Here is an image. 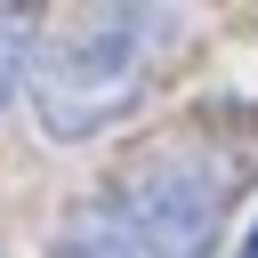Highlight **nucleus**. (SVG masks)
I'll use <instances>...</instances> for the list:
<instances>
[{"instance_id": "f257e3e1", "label": "nucleus", "mask_w": 258, "mask_h": 258, "mask_svg": "<svg viewBox=\"0 0 258 258\" xmlns=\"http://www.w3.org/2000/svg\"><path fill=\"white\" fill-rule=\"evenodd\" d=\"M177 32H185V24H177L169 8H97V16H81V24L40 56V73H32V113H40V129H48L56 145H81V137L129 121V113L145 105L153 64H161V48H169Z\"/></svg>"}, {"instance_id": "7ed1b4c3", "label": "nucleus", "mask_w": 258, "mask_h": 258, "mask_svg": "<svg viewBox=\"0 0 258 258\" xmlns=\"http://www.w3.org/2000/svg\"><path fill=\"white\" fill-rule=\"evenodd\" d=\"M32 56H40V8H0V105L16 97Z\"/></svg>"}, {"instance_id": "f03ea898", "label": "nucleus", "mask_w": 258, "mask_h": 258, "mask_svg": "<svg viewBox=\"0 0 258 258\" xmlns=\"http://www.w3.org/2000/svg\"><path fill=\"white\" fill-rule=\"evenodd\" d=\"M218 202H226V169L210 153H161L129 185H113V202L81 210L48 258H210Z\"/></svg>"}, {"instance_id": "20e7f679", "label": "nucleus", "mask_w": 258, "mask_h": 258, "mask_svg": "<svg viewBox=\"0 0 258 258\" xmlns=\"http://www.w3.org/2000/svg\"><path fill=\"white\" fill-rule=\"evenodd\" d=\"M242 258H258V226H250V242H242Z\"/></svg>"}]
</instances>
